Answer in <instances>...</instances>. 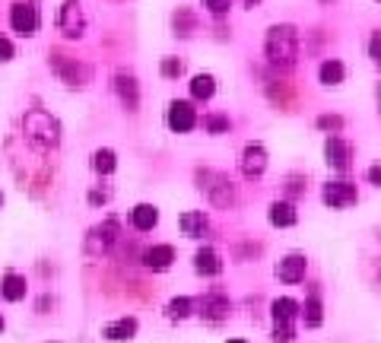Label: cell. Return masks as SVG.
Returning a JSON list of instances; mask_svg holds the SVG:
<instances>
[{
  "mask_svg": "<svg viewBox=\"0 0 381 343\" xmlns=\"http://www.w3.org/2000/svg\"><path fill=\"white\" fill-rule=\"evenodd\" d=\"M264 54L273 67H292L296 58H299V29L289 23H280V26H270L267 38H264Z\"/></svg>",
  "mask_w": 381,
  "mask_h": 343,
  "instance_id": "obj_1",
  "label": "cell"
},
{
  "mask_svg": "<svg viewBox=\"0 0 381 343\" xmlns=\"http://www.w3.org/2000/svg\"><path fill=\"white\" fill-rule=\"evenodd\" d=\"M23 134L38 153H51V149H58V143H60V124H58V118H51L48 112L32 108V112L23 118Z\"/></svg>",
  "mask_w": 381,
  "mask_h": 343,
  "instance_id": "obj_2",
  "label": "cell"
},
{
  "mask_svg": "<svg viewBox=\"0 0 381 343\" xmlns=\"http://www.w3.org/2000/svg\"><path fill=\"white\" fill-rule=\"evenodd\" d=\"M197 187H201L203 194L210 197V203L213 207H235V201H239V194H235V185H232L229 178H226L223 172H213V169H203L197 172Z\"/></svg>",
  "mask_w": 381,
  "mask_h": 343,
  "instance_id": "obj_3",
  "label": "cell"
},
{
  "mask_svg": "<svg viewBox=\"0 0 381 343\" xmlns=\"http://www.w3.org/2000/svg\"><path fill=\"white\" fill-rule=\"evenodd\" d=\"M273 343H292L296 340V318H299V302L296 299H273Z\"/></svg>",
  "mask_w": 381,
  "mask_h": 343,
  "instance_id": "obj_4",
  "label": "cell"
},
{
  "mask_svg": "<svg viewBox=\"0 0 381 343\" xmlns=\"http://www.w3.org/2000/svg\"><path fill=\"white\" fill-rule=\"evenodd\" d=\"M51 70L64 83H67V86H86V83H90V76H92V70L86 67L83 60L70 58V54H60V51L51 54Z\"/></svg>",
  "mask_w": 381,
  "mask_h": 343,
  "instance_id": "obj_5",
  "label": "cell"
},
{
  "mask_svg": "<svg viewBox=\"0 0 381 343\" xmlns=\"http://www.w3.org/2000/svg\"><path fill=\"white\" fill-rule=\"evenodd\" d=\"M58 29L64 32V38H80L86 32V16H83L80 0H64L58 10Z\"/></svg>",
  "mask_w": 381,
  "mask_h": 343,
  "instance_id": "obj_6",
  "label": "cell"
},
{
  "mask_svg": "<svg viewBox=\"0 0 381 343\" xmlns=\"http://www.w3.org/2000/svg\"><path fill=\"white\" fill-rule=\"evenodd\" d=\"M115 239H118V219L108 217L105 223H99L96 229L90 232V239H86V254L99 258V254H105L115 245Z\"/></svg>",
  "mask_w": 381,
  "mask_h": 343,
  "instance_id": "obj_7",
  "label": "cell"
},
{
  "mask_svg": "<svg viewBox=\"0 0 381 343\" xmlns=\"http://www.w3.org/2000/svg\"><path fill=\"white\" fill-rule=\"evenodd\" d=\"M165 121H169V127H172L175 134H187V131H194V127H197L194 105L175 99V102L169 105V112H165Z\"/></svg>",
  "mask_w": 381,
  "mask_h": 343,
  "instance_id": "obj_8",
  "label": "cell"
},
{
  "mask_svg": "<svg viewBox=\"0 0 381 343\" xmlns=\"http://www.w3.org/2000/svg\"><path fill=\"white\" fill-rule=\"evenodd\" d=\"M242 175L245 178H261L264 172H267V149L261 147V143H248L245 149H242Z\"/></svg>",
  "mask_w": 381,
  "mask_h": 343,
  "instance_id": "obj_9",
  "label": "cell"
},
{
  "mask_svg": "<svg viewBox=\"0 0 381 343\" xmlns=\"http://www.w3.org/2000/svg\"><path fill=\"white\" fill-rule=\"evenodd\" d=\"M324 203L334 210H346L353 207V203L359 201L356 194V185H350V181H330V185H324Z\"/></svg>",
  "mask_w": 381,
  "mask_h": 343,
  "instance_id": "obj_10",
  "label": "cell"
},
{
  "mask_svg": "<svg viewBox=\"0 0 381 343\" xmlns=\"http://www.w3.org/2000/svg\"><path fill=\"white\" fill-rule=\"evenodd\" d=\"M10 26L19 35H35L38 32V10L32 3H13L10 7Z\"/></svg>",
  "mask_w": 381,
  "mask_h": 343,
  "instance_id": "obj_11",
  "label": "cell"
},
{
  "mask_svg": "<svg viewBox=\"0 0 381 343\" xmlns=\"http://www.w3.org/2000/svg\"><path fill=\"white\" fill-rule=\"evenodd\" d=\"M324 159H328L330 169L346 172V169H350V159H353L350 143L340 140V137H328V140H324Z\"/></svg>",
  "mask_w": 381,
  "mask_h": 343,
  "instance_id": "obj_12",
  "label": "cell"
},
{
  "mask_svg": "<svg viewBox=\"0 0 381 343\" xmlns=\"http://www.w3.org/2000/svg\"><path fill=\"white\" fill-rule=\"evenodd\" d=\"M201 315L203 321H210V324H219V321L229 318V299L223 296V292H210V296L201 299Z\"/></svg>",
  "mask_w": 381,
  "mask_h": 343,
  "instance_id": "obj_13",
  "label": "cell"
},
{
  "mask_svg": "<svg viewBox=\"0 0 381 343\" xmlns=\"http://www.w3.org/2000/svg\"><path fill=\"white\" fill-rule=\"evenodd\" d=\"M115 90H118L121 102L127 105V112H137V105H140V86H137V80L130 74H115Z\"/></svg>",
  "mask_w": 381,
  "mask_h": 343,
  "instance_id": "obj_14",
  "label": "cell"
},
{
  "mask_svg": "<svg viewBox=\"0 0 381 343\" xmlns=\"http://www.w3.org/2000/svg\"><path fill=\"white\" fill-rule=\"evenodd\" d=\"M305 254H289L283 261L277 264V276L283 283H302L305 280Z\"/></svg>",
  "mask_w": 381,
  "mask_h": 343,
  "instance_id": "obj_15",
  "label": "cell"
},
{
  "mask_svg": "<svg viewBox=\"0 0 381 343\" xmlns=\"http://www.w3.org/2000/svg\"><path fill=\"white\" fill-rule=\"evenodd\" d=\"M175 261V248L172 245H153L143 251V264L150 270H169Z\"/></svg>",
  "mask_w": 381,
  "mask_h": 343,
  "instance_id": "obj_16",
  "label": "cell"
},
{
  "mask_svg": "<svg viewBox=\"0 0 381 343\" xmlns=\"http://www.w3.org/2000/svg\"><path fill=\"white\" fill-rule=\"evenodd\" d=\"M134 334H137V318H118V321H112V324H105L102 328V337L105 340H112V343H124Z\"/></svg>",
  "mask_w": 381,
  "mask_h": 343,
  "instance_id": "obj_17",
  "label": "cell"
},
{
  "mask_svg": "<svg viewBox=\"0 0 381 343\" xmlns=\"http://www.w3.org/2000/svg\"><path fill=\"white\" fill-rule=\"evenodd\" d=\"M178 226L187 239H201L203 232H207V217H203V210H187V213H181Z\"/></svg>",
  "mask_w": 381,
  "mask_h": 343,
  "instance_id": "obj_18",
  "label": "cell"
},
{
  "mask_svg": "<svg viewBox=\"0 0 381 343\" xmlns=\"http://www.w3.org/2000/svg\"><path fill=\"white\" fill-rule=\"evenodd\" d=\"M194 270L203 276H217L219 270H223V261H219V254L213 251V248H201V251L194 254Z\"/></svg>",
  "mask_w": 381,
  "mask_h": 343,
  "instance_id": "obj_19",
  "label": "cell"
},
{
  "mask_svg": "<svg viewBox=\"0 0 381 343\" xmlns=\"http://www.w3.org/2000/svg\"><path fill=\"white\" fill-rule=\"evenodd\" d=\"M0 296L7 299V302H19V299H26V276L7 274L3 280H0Z\"/></svg>",
  "mask_w": 381,
  "mask_h": 343,
  "instance_id": "obj_20",
  "label": "cell"
},
{
  "mask_svg": "<svg viewBox=\"0 0 381 343\" xmlns=\"http://www.w3.org/2000/svg\"><path fill=\"white\" fill-rule=\"evenodd\" d=\"M130 219H134V226L140 232H150L153 226L159 223V210L153 207V203H137L134 213H130Z\"/></svg>",
  "mask_w": 381,
  "mask_h": 343,
  "instance_id": "obj_21",
  "label": "cell"
},
{
  "mask_svg": "<svg viewBox=\"0 0 381 343\" xmlns=\"http://www.w3.org/2000/svg\"><path fill=\"white\" fill-rule=\"evenodd\" d=\"M270 223L280 226V229L296 226V210H292V203H286V201H273V203H270Z\"/></svg>",
  "mask_w": 381,
  "mask_h": 343,
  "instance_id": "obj_22",
  "label": "cell"
},
{
  "mask_svg": "<svg viewBox=\"0 0 381 343\" xmlns=\"http://www.w3.org/2000/svg\"><path fill=\"white\" fill-rule=\"evenodd\" d=\"M318 76H321L324 86H337V83H344L346 67H344V64H340L337 58H330V60H324L321 67H318Z\"/></svg>",
  "mask_w": 381,
  "mask_h": 343,
  "instance_id": "obj_23",
  "label": "cell"
},
{
  "mask_svg": "<svg viewBox=\"0 0 381 343\" xmlns=\"http://www.w3.org/2000/svg\"><path fill=\"white\" fill-rule=\"evenodd\" d=\"M213 92H217V80H213V74H197L194 80H191V96L194 99H213Z\"/></svg>",
  "mask_w": 381,
  "mask_h": 343,
  "instance_id": "obj_24",
  "label": "cell"
},
{
  "mask_svg": "<svg viewBox=\"0 0 381 343\" xmlns=\"http://www.w3.org/2000/svg\"><path fill=\"white\" fill-rule=\"evenodd\" d=\"M302 318H305V328H321L324 321V308H321V299H318V292H312L305 302V312H299Z\"/></svg>",
  "mask_w": 381,
  "mask_h": 343,
  "instance_id": "obj_25",
  "label": "cell"
},
{
  "mask_svg": "<svg viewBox=\"0 0 381 343\" xmlns=\"http://www.w3.org/2000/svg\"><path fill=\"white\" fill-rule=\"evenodd\" d=\"M92 169H96L99 175H112V172L118 169L115 149H96V153H92Z\"/></svg>",
  "mask_w": 381,
  "mask_h": 343,
  "instance_id": "obj_26",
  "label": "cell"
},
{
  "mask_svg": "<svg viewBox=\"0 0 381 343\" xmlns=\"http://www.w3.org/2000/svg\"><path fill=\"white\" fill-rule=\"evenodd\" d=\"M191 308H194V302H191L187 296H181V299H172V302L165 306V315H169L172 321H181V318L191 315Z\"/></svg>",
  "mask_w": 381,
  "mask_h": 343,
  "instance_id": "obj_27",
  "label": "cell"
},
{
  "mask_svg": "<svg viewBox=\"0 0 381 343\" xmlns=\"http://www.w3.org/2000/svg\"><path fill=\"white\" fill-rule=\"evenodd\" d=\"M194 26H197V19L187 13V10H178V13H175V29H178V35H191Z\"/></svg>",
  "mask_w": 381,
  "mask_h": 343,
  "instance_id": "obj_28",
  "label": "cell"
},
{
  "mask_svg": "<svg viewBox=\"0 0 381 343\" xmlns=\"http://www.w3.org/2000/svg\"><path fill=\"white\" fill-rule=\"evenodd\" d=\"M159 70H162V76H181L185 74V64H181L178 58H162Z\"/></svg>",
  "mask_w": 381,
  "mask_h": 343,
  "instance_id": "obj_29",
  "label": "cell"
},
{
  "mask_svg": "<svg viewBox=\"0 0 381 343\" xmlns=\"http://www.w3.org/2000/svg\"><path fill=\"white\" fill-rule=\"evenodd\" d=\"M203 124H207L210 134H226V131H229V118H223V115H210Z\"/></svg>",
  "mask_w": 381,
  "mask_h": 343,
  "instance_id": "obj_30",
  "label": "cell"
},
{
  "mask_svg": "<svg viewBox=\"0 0 381 343\" xmlns=\"http://www.w3.org/2000/svg\"><path fill=\"white\" fill-rule=\"evenodd\" d=\"M318 127H321V131H344V118H340V115H321Z\"/></svg>",
  "mask_w": 381,
  "mask_h": 343,
  "instance_id": "obj_31",
  "label": "cell"
},
{
  "mask_svg": "<svg viewBox=\"0 0 381 343\" xmlns=\"http://www.w3.org/2000/svg\"><path fill=\"white\" fill-rule=\"evenodd\" d=\"M229 3H232V0H203V7H207L213 16L229 13Z\"/></svg>",
  "mask_w": 381,
  "mask_h": 343,
  "instance_id": "obj_32",
  "label": "cell"
},
{
  "mask_svg": "<svg viewBox=\"0 0 381 343\" xmlns=\"http://www.w3.org/2000/svg\"><path fill=\"white\" fill-rule=\"evenodd\" d=\"M369 58H372L375 64L381 67V32H375L372 42H369Z\"/></svg>",
  "mask_w": 381,
  "mask_h": 343,
  "instance_id": "obj_33",
  "label": "cell"
},
{
  "mask_svg": "<svg viewBox=\"0 0 381 343\" xmlns=\"http://www.w3.org/2000/svg\"><path fill=\"white\" fill-rule=\"evenodd\" d=\"M0 60H13V42L0 38Z\"/></svg>",
  "mask_w": 381,
  "mask_h": 343,
  "instance_id": "obj_34",
  "label": "cell"
},
{
  "mask_svg": "<svg viewBox=\"0 0 381 343\" xmlns=\"http://www.w3.org/2000/svg\"><path fill=\"white\" fill-rule=\"evenodd\" d=\"M369 181L381 187V165H372V169H369Z\"/></svg>",
  "mask_w": 381,
  "mask_h": 343,
  "instance_id": "obj_35",
  "label": "cell"
},
{
  "mask_svg": "<svg viewBox=\"0 0 381 343\" xmlns=\"http://www.w3.org/2000/svg\"><path fill=\"white\" fill-rule=\"evenodd\" d=\"M90 201H92V203H99V201L105 203V201H108V191H92V194H90Z\"/></svg>",
  "mask_w": 381,
  "mask_h": 343,
  "instance_id": "obj_36",
  "label": "cell"
},
{
  "mask_svg": "<svg viewBox=\"0 0 381 343\" xmlns=\"http://www.w3.org/2000/svg\"><path fill=\"white\" fill-rule=\"evenodd\" d=\"M378 112H381V86H378Z\"/></svg>",
  "mask_w": 381,
  "mask_h": 343,
  "instance_id": "obj_37",
  "label": "cell"
},
{
  "mask_svg": "<svg viewBox=\"0 0 381 343\" xmlns=\"http://www.w3.org/2000/svg\"><path fill=\"white\" fill-rule=\"evenodd\" d=\"M229 343H245V340H229Z\"/></svg>",
  "mask_w": 381,
  "mask_h": 343,
  "instance_id": "obj_38",
  "label": "cell"
},
{
  "mask_svg": "<svg viewBox=\"0 0 381 343\" xmlns=\"http://www.w3.org/2000/svg\"><path fill=\"white\" fill-rule=\"evenodd\" d=\"M0 331H3V318H0Z\"/></svg>",
  "mask_w": 381,
  "mask_h": 343,
  "instance_id": "obj_39",
  "label": "cell"
}]
</instances>
